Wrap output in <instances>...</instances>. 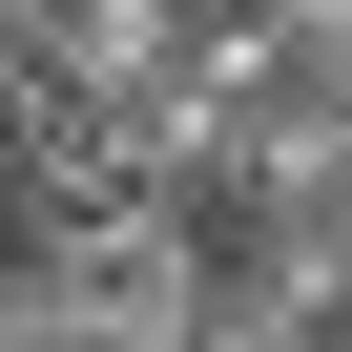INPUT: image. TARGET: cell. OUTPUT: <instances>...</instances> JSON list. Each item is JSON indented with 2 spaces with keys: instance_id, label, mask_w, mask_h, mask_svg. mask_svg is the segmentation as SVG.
Here are the masks:
<instances>
[{
  "instance_id": "cell-1",
  "label": "cell",
  "mask_w": 352,
  "mask_h": 352,
  "mask_svg": "<svg viewBox=\"0 0 352 352\" xmlns=\"http://www.w3.org/2000/svg\"><path fill=\"white\" fill-rule=\"evenodd\" d=\"M249 21H270V63H290V83H352V0H249Z\"/></svg>"
},
{
  "instance_id": "cell-2",
  "label": "cell",
  "mask_w": 352,
  "mask_h": 352,
  "mask_svg": "<svg viewBox=\"0 0 352 352\" xmlns=\"http://www.w3.org/2000/svg\"><path fill=\"white\" fill-rule=\"evenodd\" d=\"M145 21H228V0H145Z\"/></svg>"
},
{
  "instance_id": "cell-3",
  "label": "cell",
  "mask_w": 352,
  "mask_h": 352,
  "mask_svg": "<svg viewBox=\"0 0 352 352\" xmlns=\"http://www.w3.org/2000/svg\"><path fill=\"white\" fill-rule=\"evenodd\" d=\"M331 352H352V311H331Z\"/></svg>"
}]
</instances>
